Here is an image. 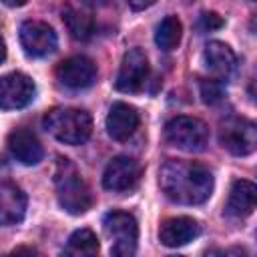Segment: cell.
<instances>
[{"instance_id":"1","label":"cell","mask_w":257,"mask_h":257,"mask_svg":"<svg viewBox=\"0 0 257 257\" xmlns=\"http://www.w3.org/2000/svg\"><path fill=\"white\" fill-rule=\"evenodd\" d=\"M159 185L167 199L179 205L205 203L213 193V175L191 161H167L159 171Z\"/></svg>"},{"instance_id":"2","label":"cell","mask_w":257,"mask_h":257,"mask_svg":"<svg viewBox=\"0 0 257 257\" xmlns=\"http://www.w3.org/2000/svg\"><path fill=\"white\" fill-rule=\"evenodd\" d=\"M54 185H56V199L66 213L82 215L92 207L90 189L68 159H58L54 171Z\"/></svg>"},{"instance_id":"3","label":"cell","mask_w":257,"mask_h":257,"mask_svg":"<svg viewBox=\"0 0 257 257\" xmlns=\"http://www.w3.org/2000/svg\"><path fill=\"white\" fill-rule=\"evenodd\" d=\"M44 128L64 145H82L92 133V118L80 108H52L44 114Z\"/></svg>"},{"instance_id":"4","label":"cell","mask_w":257,"mask_h":257,"mask_svg":"<svg viewBox=\"0 0 257 257\" xmlns=\"http://www.w3.org/2000/svg\"><path fill=\"white\" fill-rule=\"evenodd\" d=\"M102 227L110 241L112 257H135L139 243V225L131 213L110 211L104 215Z\"/></svg>"},{"instance_id":"5","label":"cell","mask_w":257,"mask_h":257,"mask_svg":"<svg viewBox=\"0 0 257 257\" xmlns=\"http://www.w3.org/2000/svg\"><path fill=\"white\" fill-rule=\"evenodd\" d=\"M165 139L181 151L197 153L207 147L209 126L195 116H175L165 124Z\"/></svg>"},{"instance_id":"6","label":"cell","mask_w":257,"mask_h":257,"mask_svg":"<svg viewBox=\"0 0 257 257\" xmlns=\"http://www.w3.org/2000/svg\"><path fill=\"white\" fill-rule=\"evenodd\" d=\"M219 143L225 151L237 157L251 155L257 147L255 122L243 116H229L219 126Z\"/></svg>"},{"instance_id":"7","label":"cell","mask_w":257,"mask_h":257,"mask_svg":"<svg viewBox=\"0 0 257 257\" xmlns=\"http://www.w3.org/2000/svg\"><path fill=\"white\" fill-rule=\"evenodd\" d=\"M20 44L32 58L48 56L56 50L58 38L54 28L42 20H26L20 24Z\"/></svg>"},{"instance_id":"8","label":"cell","mask_w":257,"mask_h":257,"mask_svg":"<svg viewBox=\"0 0 257 257\" xmlns=\"http://www.w3.org/2000/svg\"><path fill=\"white\" fill-rule=\"evenodd\" d=\"M36 94L34 80L24 72H8L0 76V108L16 110L32 102Z\"/></svg>"},{"instance_id":"9","label":"cell","mask_w":257,"mask_h":257,"mask_svg":"<svg viewBox=\"0 0 257 257\" xmlns=\"http://www.w3.org/2000/svg\"><path fill=\"white\" fill-rule=\"evenodd\" d=\"M149 76V60L141 48H131L124 52L114 86L120 92H139Z\"/></svg>"},{"instance_id":"10","label":"cell","mask_w":257,"mask_h":257,"mask_svg":"<svg viewBox=\"0 0 257 257\" xmlns=\"http://www.w3.org/2000/svg\"><path fill=\"white\" fill-rule=\"evenodd\" d=\"M141 179V165L133 157H114L102 173V187L114 193L131 191Z\"/></svg>"},{"instance_id":"11","label":"cell","mask_w":257,"mask_h":257,"mask_svg":"<svg viewBox=\"0 0 257 257\" xmlns=\"http://www.w3.org/2000/svg\"><path fill=\"white\" fill-rule=\"evenodd\" d=\"M56 78L62 86L72 88V90H80V88H86L94 82L96 66L86 56H80V54L70 56V58H64L56 66Z\"/></svg>"},{"instance_id":"12","label":"cell","mask_w":257,"mask_h":257,"mask_svg":"<svg viewBox=\"0 0 257 257\" xmlns=\"http://www.w3.org/2000/svg\"><path fill=\"white\" fill-rule=\"evenodd\" d=\"M201 227L193 217H171L159 227V239L165 247H183L197 239Z\"/></svg>"},{"instance_id":"13","label":"cell","mask_w":257,"mask_h":257,"mask_svg":"<svg viewBox=\"0 0 257 257\" xmlns=\"http://www.w3.org/2000/svg\"><path fill=\"white\" fill-rule=\"evenodd\" d=\"M10 155L22 165H38L44 157L42 145L28 128H14L6 139Z\"/></svg>"},{"instance_id":"14","label":"cell","mask_w":257,"mask_h":257,"mask_svg":"<svg viewBox=\"0 0 257 257\" xmlns=\"http://www.w3.org/2000/svg\"><path fill=\"white\" fill-rule=\"evenodd\" d=\"M26 195L20 187L8 181H0V227L16 225L24 219Z\"/></svg>"},{"instance_id":"15","label":"cell","mask_w":257,"mask_h":257,"mask_svg":"<svg viewBox=\"0 0 257 257\" xmlns=\"http://www.w3.org/2000/svg\"><path fill=\"white\" fill-rule=\"evenodd\" d=\"M203 60H205V66L207 70L217 76L219 80L223 78H229L237 66V56L235 52L231 50L229 44L225 42H219V40H211L207 46H205V52H203Z\"/></svg>"},{"instance_id":"16","label":"cell","mask_w":257,"mask_h":257,"mask_svg":"<svg viewBox=\"0 0 257 257\" xmlns=\"http://www.w3.org/2000/svg\"><path fill=\"white\" fill-rule=\"evenodd\" d=\"M139 126V112L126 102H114L106 114V131L114 141H126Z\"/></svg>"},{"instance_id":"17","label":"cell","mask_w":257,"mask_h":257,"mask_svg":"<svg viewBox=\"0 0 257 257\" xmlns=\"http://www.w3.org/2000/svg\"><path fill=\"white\" fill-rule=\"evenodd\" d=\"M255 201H257V187L251 181L237 179V181H233V185L229 189L225 213L231 217H239V219L247 217L253 213Z\"/></svg>"},{"instance_id":"18","label":"cell","mask_w":257,"mask_h":257,"mask_svg":"<svg viewBox=\"0 0 257 257\" xmlns=\"http://www.w3.org/2000/svg\"><path fill=\"white\" fill-rule=\"evenodd\" d=\"M62 20L76 40H88L94 32V16L86 6H72L66 4L62 10Z\"/></svg>"},{"instance_id":"19","label":"cell","mask_w":257,"mask_h":257,"mask_svg":"<svg viewBox=\"0 0 257 257\" xmlns=\"http://www.w3.org/2000/svg\"><path fill=\"white\" fill-rule=\"evenodd\" d=\"M98 239L90 229H76L64 247V257H98Z\"/></svg>"},{"instance_id":"20","label":"cell","mask_w":257,"mask_h":257,"mask_svg":"<svg viewBox=\"0 0 257 257\" xmlns=\"http://www.w3.org/2000/svg\"><path fill=\"white\" fill-rule=\"evenodd\" d=\"M181 32H183V26H181V20L173 14L165 16L159 26H157V32H155V42L161 50L165 52H171L179 46L181 42Z\"/></svg>"},{"instance_id":"21","label":"cell","mask_w":257,"mask_h":257,"mask_svg":"<svg viewBox=\"0 0 257 257\" xmlns=\"http://www.w3.org/2000/svg\"><path fill=\"white\" fill-rule=\"evenodd\" d=\"M201 94H203V100L213 104L221 98V84L217 80H203L201 82Z\"/></svg>"},{"instance_id":"22","label":"cell","mask_w":257,"mask_h":257,"mask_svg":"<svg viewBox=\"0 0 257 257\" xmlns=\"http://www.w3.org/2000/svg\"><path fill=\"white\" fill-rule=\"evenodd\" d=\"M199 26L201 30H217L223 26V18L217 12H203L199 18Z\"/></svg>"},{"instance_id":"23","label":"cell","mask_w":257,"mask_h":257,"mask_svg":"<svg viewBox=\"0 0 257 257\" xmlns=\"http://www.w3.org/2000/svg\"><path fill=\"white\" fill-rule=\"evenodd\" d=\"M4 257H40L38 255V251L34 249V247H26V245H22V247H16V249H12L8 255H4Z\"/></svg>"},{"instance_id":"24","label":"cell","mask_w":257,"mask_h":257,"mask_svg":"<svg viewBox=\"0 0 257 257\" xmlns=\"http://www.w3.org/2000/svg\"><path fill=\"white\" fill-rule=\"evenodd\" d=\"M205 257H227V255L223 251H219V249H211V251L205 253Z\"/></svg>"},{"instance_id":"25","label":"cell","mask_w":257,"mask_h":257,"mask_svg":"<svg viewBox=\"0 0 257 257\" xmlns=\"http://www.w3.org/2000/svg\"><path fill=\"white\" fill-rule=\"evenodd\" d=\"M6 58V44H4V38H2V34H0V62Z\"/></svg>"},{"instance_id":"26","label":"cell","mask_w":257,"mask_h":257,"mask_svg":"<svg viewBox=\"0 0 257 257\" xmlns=\"http://www.w3.org/2000/svg\"><path fill=\"white\" fill-rule=\"evenodd\" d=\"M169 257H179V255H169Z\"/></svg>"}]
</instances>
